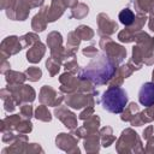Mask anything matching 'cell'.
<instances>
[{
    "label": "cell",
    "mask_w": 154,
    "mask_h": 154,
    "mask_svg": "<svg viewBox=\"0 0 154 154\" xmlns=\"http://www.w3.org/2000/svg\"><path fill=\"white\" fill-rule=\"evenodd\" d=\"M45 52H46V47L45 45L41 42V41H37L35 45H32L28 53H26V59L28 61L35 64V63H38L41 60V58L45 55Z\"/></svg>",
    "instance_id": "cell-19"
},
{
    "label": "cell",
    "mask_w": 154,
    "mask_h": 154,
    "mask_svg": "<svg viewBox=\"0 0 154 154\" xmlns=\"http://www.w3.org/2000/svg\"><path fill=\"white\" fill-rule=\"evenodd\" d=\"M40 102L46 105V106H59L63 100H64V96L58 94L57 90H54L52 87L49 85H43L40 90Z\"/></svg>",
    "instance_id": "cell-11"
},
{
    "label": "cell",
    "mask_w": 154,
    "mask_h": 154,
    "mask_svg": "<svg viewBox=\"0 0 154 154\" xmlns=\"http://www.w3.org/2000/svg\"><path fill=\"white\" fill-rule=\"evenodd\" d=\"M147 16L146 14H142V13H137L136 18H135V22L130 25V26H126V29L119 31L118 34V40L120 42H125V43H129V42H134L136 40V35L141 31V28L144 25L146 20H147Z\"/></svg>",
    "instance_id": "cell-7"
},
{
    "label": "cell",
    "mask_w": 154,
    "mask_h": 154,
    "mask_svg": "<svg viewBox=\"0 0 154 154\" xmlns=\"http://www.w3.org/2000/svg\"><path fill=\"white\" fill-rule=\"evenodd\" d=\"M136 46L132 48L131 63L140 70L143 64L152 65L154 63V38L147 32L140 31L136 35Z\"/></svg>",
    "instance_id": "cell-2"
},
{
    "label": "cell",
    "mask_w": 154,
    "mask_h": 154,
    "mask_svg": "<svg viewBox=\"0 0 154 154\" xmlns=\"http://www.w3.org/2000/svg\"><path fill=\"white\" fill-rule=\"evenodd\" d=\"M11 2H12V0H1V7L2 8H8Z\"/></svg>",
    "instance_id": "cell-49"
},
{
    "label": "cell",
    "mask_w": 154,
    "mask_h": 154,
    "mask_svg": "<svg viewBox=\"0 0 154 154\" xmlns=\"http://www.w3.org/2000/svg\"><path fill=\"white\" fill-rule=\"evenodd\" d=\"M153 2H154V0H135L134 6H135V10L137 13L146 14L147 12H149Z\"/></svg>",
    "instance_id": "cell-29"
},
{
    "label": "cell",
    "mask_w": 154,
    "mask_h": 154,
    "mask_svg": "<svg viewBox=\"0 0 154 154\" xmlns=\"http://www.w3.org/2000/svg\"><path fill=\"white\" fill-rule=\"evenodd\" d=\"M99 144H100V138H99L97 134L90 135V136L85 137V140H84V148L89 153H96V152H99V148H100Z\"/></svg>",
    "instance_id": "cell-24"
},
{
    "label": "cell",
    "mask_w": 154,
    "mask_h": 154,
    "mask_svg": "<svg viewBox=\"0 0 154 154\" xmlns=\"http://www.w3.org/2000/svg\"><path fill=\"white\" fill-rule=\"evenodd\" d=\"M10 91L12 93L13 99L17 102V106L23 103H29L35 100V90L26 84H18V85H7Z\"/></svg>",
    "instance_id": "cell-8"
},
{
    "label": "cell",
    "mask_w": 154,
    "mask_h": 154,
    "mask_svg": "<svg viewBox=\"0 0 154 154\" xmlns=\"http://www.w3.org/2000/svg\"><path fill=\"white\" fill-rule=\"evenodd\" d=\"M26 79L25 73L22 72H17V71H11L8 70L6 72V82L8 83V85H18V84H23V82Z\"/></svg>",
    "instance_id": "cell-23"
},
{
    "label": "cell",
    "mask_w": 154,
    "mask_h": 154,
    "mask_svg": "<svg viewBox=\"0 0 154 154\" xmlns=\"http://www.w3.org/2000/svg\"><path fill=\"white\" fill-rule=\"evenodd\" d=\"M19 134H28V132H30L31 130H32V124L30 123V120L29 119H24V120H20V123L18 124V126H17V129H16Z\"/></svg>",
    "instance_id": "cell-37"
},
{
    "label": "cell",
    "mask_w": 154,
    "mask_h": 154,
    "mask_svg": "<svg viewBox=\"0 0 154 154\" xmlns=\"http://www.w3.org/2000/svg\"><path fill=\"white\" fill-rule=\"evenodd\" d=\"M144 112H146V114L148 116V118L150 119V122H152V120H154V105H152V106L147 107V109H146Z\"/></svg>",
    "instance_id": "cell-44"
},
{
    "label": "cell",
    "mask_w": 154,
    "mask_h": 154,
    "mask_svg": "<svg viewBox=\"0 0 154 154\" xmlns=\"http://www.w3.org/2000/svg\"><path fill=\"white\" fill-rule=\"evenodd\" d=\"M135 70H138V69H137V67L135 66V64H132L131 61H129V63H126L125 65L118 67L117 71H116V73H114V76L112 77V79L108 82L109 85H120V84L123 83V81H124L125 78L130 77Z\"/></svg>",
    "instance_id": "cell-16"
},
{
    "label": "cell",
    "mask_w": 154,
    "mask_h": 154,
    "mask_svg": "<svg viewBox=\"0 0 154 154\" xmlns=\"http://www.w3.org/2000/svg\"><path fill=\"white\" fill-rule=\"evenodd\" d=\"M143 147L138 135L132 129H125L118 142H117V152L118 153H129V152H143Z\"/></svg>",
    "instance_id": "cell-4"
},
{
    "label": "cell",
    "mask_w": 154,
    "mask_h": 154,
    "mask_svg": "<svg viewBox=\"0 0 154 154\" xmlns=\"http://www.w3.org/2000/svg\"><path fill=\"white\" fill-rule=\"evenodd\" d=\"M89 10H88V6L85 4H77L72 11H71V16L70 18H76V19H82L84 18L87 14H88Z\"/></svg>",
    "instance_id": "cell-28"
},
{
    "label": "cell",
    "mask_w": 154,
    "mask_h": 154,
    "mask_svg": "<svg viewBox=\"0 0 154 154\" xmlns=\"http://www.w3.org/2000/svg\"><path fill=\"white\" fill-rule=\"evenodd\" d=\"M152 135H153V126H152V125H149L147 129H144V130H143V138H144V140H148Z\"/></svg>",
    "instance_id": "cell-43"
},
{
    "label": "cell",
    "mask_w": 154,
    "mask_h": 154,
    "mask_svg": "<svg viewBox=\"0 0 154 154\" xmlns=\"http://www.w3.org/2000/svg\"><path fill=\"white\" fill-rule=\"evenodd\" d=\"M47 10H48V6H43L41 8V11L32 18V22H31V28L34 29V31L36 32H41L46 29V25H47Z\"/></svg>",
    "instance_id": "cell-21"
},
{
    "label": "cell",
    "mask_w": 154,
    "mask_h": 154,
    "mask_svg": "<svg viewBox=\"0 0 154 154\" xmlns=\"http://www.w3.org/2000/svg\"><path fill=\"white\" fill-rule=\"evenodd\" d=\"M118 30V24L112 20L106 13L97 16V34L101 36H109Z\"/></svg>",
    "instance_id": "cell-13"
},
{
    "label": "cell",
    "mask_w": 154,
    "mask_h": 154,
    "mask_svg": "<svg viewBox=\"0 0 154 154\" xmlns=\"http://www.w3.org/2000/svg\"><path fill=\"white\" fill-rule=\"evenodd\" d=\"M64 66H65V70H66V71H69V72L76 73V72L78 71V64H77V61H76V59H75V58H72V59H70V60L65 61Z\"/></svg>",
    "instance_id": "cell-38"
},
{
    "label": "cell",
    "mask_w": 154,
    "mask_h": 154,
    "mask_svg": "<svg viewBox=\"0 0 154 154\" xmlns=\"http://www.w3.org/2000/svg\"><path fill=\"white\" fill-rule=\"evenodd\" d=\"M97 90L93 93H83V91H76L72 94H67L65 97V102L67 106L72 108H83L88 106H94L95 102H97V99L95 100V96H97Z\"/></svg>",
    "instance_id": "cell-5"
},
{
    "label": "cell",
    "mask_w": 154,
    "mask_h": 154,
    "mask_svg": "<svg viewBox=\"0 0 154 154\" xmlns=\"http://www.w3.org/2000/svg\"><path fill=\"white\" fill-rule=\"evenodd\" d=\"M144 150H146V152H148V153H153V152H154V136H153V135L148 138L147 148H146Z\"/></svg>",
    "instance_id": "cell-42"
},
{
    "label": "cell",
    "mask_w": 154,
    "mask_h": 154,
    "mask_svg": "<svg viewBox=\"0 0 154 154\" xmlns=\"http://www.w3.org/2000/svg\"><path fill=\"white\" fill-rule=\"evenodd\" d=\"M100 138H101V144L103 147H108L113 143V141L116 140V137L112 134V128L109 126H105L100 130Z\"/></svg>",
    "instance_id": "cell-25"
},
{
    "label": "cell",
    "mask_w": 154,
    "mask_h": 154,
    "mask_svg": "<svg viewBox=\"0 0 154 154\" xmlns=\"http://www.w3.org/2000/svg\"><path fill=\"white\" fill-rule=\"evenodd\" d=\"M148 26L152 31H154V14H152L149 17V22H148Z\"/></svg>",
    "instance_id": "cell-48"
},
{
    "label": "cell",
    "mask_w": 154,
    "mask_h": 154,
    "mask_svg": "<svg viewBox=\"0 0 154 154\" xmlns=\"http://www.w3.org/2000/svg\"><path fill=\"white\" fill-rule=\"evenodd\" d=\"M76 34L78 35V37L81 38V40H91L93 38V36H94V31L89 28V26H87V25H79L78 28H76Z\"/></svg>",
    "instance_id": "cell-31"
},
{
    "label": "cell",
    "mask_w": 154,
    "mask_h": 154,
    "mask_svg": "<svg viewBox=\"0 0 154 154\" xmlns=\"http://www.w3.org/2000/svg\"><path fill=\"white\" fill-rule=\"evenodd\" d=\"M99 126H100V118L97 116H91L90 118L85 119L84 124L82 128H78L76 131H75V135L79 138V137H88L90 135H94V134H97V130H99Z\"/></svg>",
    "instance_id": "cell-14"
},
{
    "label": "cell",
    "mask_w": 154,
    "mask_h": 154,
    "mask_svg": "<svg viewBox=\"0 0 154 154\" xmlns=\"http://www.w3.org/2000/svg\"><path fill=\"white\" fill-rule=\"evenodd\" d=\"M23 48L20 38L17 36H8L1 43V54L2 58H8L12 54L18 53Z\"/></svg>",
    "instance_id": "cell-15"
},
{
    "label": "cell",
    "mask_w": 154,
    "mask_h": 154,
    "mask_svg": "<svg viewBox=\"0 0 154 154\" xmlns=\"http://www.w3.org/2000/svg\"><path fill=\"white\" fill-rule=\"evenodd\" d=\"M152 79H153V82H154V70H153V73H152Z\"/></svg>",
    "instance_id": "cell-51"
},
{
    "label": "cell",
    "mask_w": 154,
    "mask_h": 154,
    "mask_svg": "<svg viewBox=\"0 0 154 154\" xmlns=\"http://www.w3.org/2000/svg\"><path fill=\"white\" fill-rule=\"evenodd\" d=\"M60 64H61V61H59V60H57V59H54V58H52V57H49V58L47 59V61H46V67H47V70H48L51 77H54V76L58 73V71H59V69H60Z\"/></svg>",
    "instance_id": "cell-32"
},
{
    "label": "cell",
    "mask_w": 154,
    "mask_h": 154,
    "mask_svg": "<svg viewBox=\"0 0 154 154\" xmlns=\"http://www.w3.org/2000/svg\"><path fill=\"white\" fill-rule=\"evenodd\" d=\"M65 7L66 6L64 5L63 0H53L52 1V5L47 10V22L51 23V22L57 20L64 13Z\"/></svg>",
    "instance_id": "cell-20"
},
{
    "label": "cell",
    "mask_w": 154,
    "mask_h": 154,
    "mask_svg": "<svg viewBox=\"0 0 154 154\" xmlns=\"http://www.w3.org/2000/svg\"><path fill=\"white\" fill-rule=\"evenodd\" d=\"M93 114H94V106H88V107H85V109H84L83 112H81V114H79V119L85 120V119L90 118Z\"/></svg>",
    "instance_id": "cell-40"
},
{
    "label": "cell",
    "mask_w": 154,
    "mask_h": 154,
    "mask_svg": "<svg viewBox=\"0 0 154 154\" xmlns=\"http://www.w3.org/2000/svg\"><path fill=\"white\" fill-rule=\"evenodd\" d=\"M100 47L102 48V51L111 58L113 59L117 64H120L125 57H126V49L120 46L117 45L112 38H109L108 36H102L100 40Z\"/></svg>",
    "instance_id": "cell-6"
},
{
    "label": "cell",
    "mask_w": 154,
    "mask_h": 154,
    "mask_svg": "<svg viewBox=\"0 0 154 154\" xmlns=\"http://www.w3.org/2000/svg\"><path fill=\"white\" fill-rule=\"evenodd\" d=\"M20 116H23L26 119H30L32 117V107L29 103L20 105Z\"/></svg>",
    "instance_id": "cell-39"
},
{
    "label": "cell",
    "mask_w": 154,
    "mask_h": 154,
    "mask_svg": "<svg viewBox=\"0 0 154 154\" xmlns=\"http://www.w3.org/2000/svg\"><path fill=\"white\" fill-rule=\"evenodd\" d=\"M35 117H36L38 120H42V122H51V119H52V116H51V113H49L47 106L43 105V103L36 108V111H35Z\"/></svg>",
    "instance_id": "cell-30"
},
{
    "label": "cell",
    "mask_w": 154,
    "mask_h": 154,
    "mask_svg": "<svg viewBox=\"0 0 154 154\" xmlns=\"http://www.w3.org/2000/svg\"><path fill=\"white\" fill-rule=\"evenodd\" d=\"M52 1H53V0H52Z\"/></svg>",
    "instance_id": "cell-52"
},
{
    "label": "cell",
    "mask_w": 154,
    "mask_h": 154,
    "mask_svg": "<svg viewBox=\"0 0 154 154\" xmlns=\"http://www.w3.org/2000/svg\"><path fill=\"white\" fill-rule=\"evenodd\" d=\"M54 114H55V117L58 119H60L63 122V124L67 129H70V130L77 129V118H76V114L72 113L71 111H69L66 107L60 106V107L55 108Z\"/></svg>",
    "instance_id": "cell-17"
},
{
    "label": "cell",
    "mask_w": 154,
    "mask_h": 154,
    "mask_svg": "<svg viewBox=\"0 0 154 154\" xmlns=\"http://www.w3.org/2000/svg\"><path fill=\"white\" fill-rule=\"evenodd\" d=\"M130 123H131V125H134V126H141V125H143V124H146V123H150V119L148 118V116H147L146 112L143 111V112H137V113L130 119Z\"/></svg>",
    "instance_id": "cell-33"
},
{
    "label": "cell",
    "mask_w": 154,
    "mask_h": 154,
    "mask_svg": "<svg viewBox=\"0 0 154 154\" xmlns=\"http://www.w3.org/2000/svg\"><path fill=\"white\" fill-rule=\"evenodd\" d=\"M83 54L87 55L88 58H95L97 55V49L94 46H89V47H85L83 49Z\"/></svg>",
    "instance_id": "cell-41"
},
{
    "label": "cell",
    "mask_w": 154,
    "mask_h": 154,
    "mask_svg": "<svg viewBox=\"0 0 154 154\" xmlns=\"http://www.w3.org/2000/svg\"><path fill=\"white\" fill-rule=\"evenodd\" d=\"M117 69L118 64L106 53H102L95 57L85 67L81 69L78 77L87 79L95 85H103L112 79Z\"/></svg>",
    "instance_id": "cell-1"
},
{
    "label": "cell",
    "mask_w": 154,
    "mask_h": 154,
    "mask_svg": "<svg viewBox=\"0 0 154 154\" xmlns=\"http://www.w3.org/2000/svg\"><path fill=\"white\" fill-rule=\"evenodd\" d=\"M118 18H119V20H120L122 24H124L125 26H130V25L135 22L136 16H135V13H134L130 8L126 7V8H123V10L119 12Z\"/></svg>",
    "instance_id": "cell-26"
},
{
    "label": "cell",
    "mask_w": 154,
    "mask_h": 154,
    "mask_svg": "<svg viewBox=\"0 0 154 154\" xmlns=\"http://www.w3.org/2000/svg\"><path fill=\"white\" fill-rule=\"evenodd\" d=\"M1 72L2 73H6V70L8 71L10 70V64L6 61V58H2V65H1Z\"/></svg>",
    "instance_id": "cell-46"
},
{
    "label": "cell",
    "mask_w": 154,
    "mask_h": 154,
    "mask_svg": "<svg viewBox=\"0 0 154 154\" xmlns=\"http://www.w3.org/2000/svg\"><path fill=\"white\" fill-rule=\"evenodd\" d=\"M29 4L31 6V8L32 7H38L43 4V0H29Z\"/></svg>",
    "instance_id": "cell-47"
},
{
    "label": "cell",
    "mask_w": 154,
    "mask_h": 154,
    "mask_svg": "<svg viewBox=\"0 0 154 154\" xmlns=\"http://www.w3.org/2000/svg\"><path fill=\"white\" fill-rule=\"evenodd\" d=\"M24 73L26 76V79H29L31 82H37L42 76V71L38 67H35V66L29 67Z\"/></svg>",
    "instance_id": "cell-36"
},
{
    "label": "cell",
    "mask_w": 154,
    "mask_h": 154,
    "mask_svg": "<svg viewBox=\"0 0 154 154\" xmlns=\"http://www.w3.org/2000/svg\"><path fill=\"white\" fill-rule=\"evenodd\" d=\"M30 8L29 0H12L10 7L6 10V14L12 20H25Z\"/></svg>",
    "instance_id": "cell-9"
},
{
    "label": "cell",
    "mask_w": 154,
    "mask_h": 154,
    "mask_svg": "<svg viewBox=\"0 0 154 154\" xmlns=\"http://www.w3.org/2000/svg\"><path fill=\"white\" fill-rule=\"evenodd\" d=\"M102 108L111 113H122L128 103V94L119 85H109L102 94Z\"/></svg>",
    "instance_id": "cell-3"
},
{
    "label": "cell",
    "mask_w": 154,
    "mask_h": 154,
    "mask_svg": "<svg viewBox=\"0 0 154 154\" xmlns=\"http://www.w3.org/2000/svg\"><path fill=\"white\" fill-rule=\"evenodd\" d=\"M138 100L142 106L149 107L154 105V82L144 83L138 91Z\"/></svg>",
    "instance_id": "cell-18"
},
{
    "label": "cell",
    "mask_w": 154,
    "mask_h": 154,
    "mask_svg": "<svg viewBox=\"0 0 154 154\" xmlns=\"http://www.w3.org/2000/svg\"><path fill=\"white\" fill-rule=\"evenodd\" d=\"M79 41H81V38L78 37V35L76 34V31L75 30L71 31L69 34V36H67V47L66 48L76 52L77 51V47L79 46Z\"/></svg>",
    "instance_id": "cell-35"
},
{
    "label": "cell",
    "mask_w": 154,
    "mask_h": 154,
    "mask_svg": "<svg viewBox=\"0 0 154 154\" xmlns=\"http://www.w3.org/2000/svg\"><path fill=\"white\" fill-rule=\"evenodd\" d=\"M20 116L19 114H13V116H8L6 117L2 122H1V131H7V130H16L18 124L20 123Z\"/></svg>",
    "instance_id": "cell-22"
},
{
    "label": "cell",
    "mask_w": 154,
    "mask_h": 154,
    "mask_svg": "<svg viewBox=\"0 0 154 154\" xmlns=\"http://www.w3.org/2000/svg\"><path fill=\"white\" fill-rule=\"evenodd\" d=\"M19 38H20V42H22V46H23V47H31V46L35 45L37 41H40V40H38V36H37L36 34H34V32L25 34V35H23V36L19 37Z\"/></svg>",
    "instance_id": "cell-34"
},
{
    "label": "cell",
    "mask_w": 154,
    "mask_h": 154,
    "mask_svg": "<svg viewBox=\"0 0 154 154\" xmlns=\"http://www.w3.org/2000/svg\"><path fill=\"white\" fill-rule=\"evenodd\" d=\"M149 13H150V16H152V14H154V2H153L152 7H150V10H149Z\"/></svg>",
    "instance_id": "cell-50"
},
{
    "label": "cell",
    "mask_w": 154,
    "mask_h": 154,
    "mask_svg": "<svg viewBox=\"0 0 154 154\" xmlns=\"http://www.w3.org/2000/svg\"><path fill=\"white\" fill-rule=\"evenodd\" d=\"M137 112H140V108H138L137 103L131 102V103H130L129 106H126V107L124 108V111L122 112L120 119H122L123 122H130V119H131Z\"/></svg>",
    "instance_id": "cell-27"
},
{
    "label": "cell",
    "mask_w": 154,
    "mask_h": 154,
    "mask_svg": "<svg viewBox=\"0 0 154 154\" xmlns=\"http://www.w3.org/2000/svg\"><path fill=\"white\" fill-rule=\"evenodd\" d=\"M77 142H78V137L75 134H59L57 136L55 143L57 147H59L60 149L67 152V153H78L79 149L77 147Z\"/></svg>",
    "instance_id": "cell-12"
},
{
    "label": "cell",
    "mask_w": 154,
    "mask_h": 154,
    "mask_svg": "<svg viewBox=\"0 0 154 154\" xmlns=\"http://www.w3.org/2000/svg\"><path fill=\"white\" fill-rule=\"evenodd\" d=\"M63 2H64V5H65L66 7H71V8H73V7L78 4L77 0H63Z\"/></svg>",
    "instance_id": "cell-45"
},
{
    "label": "cell",
    "mask_w": 154,
    "mask_h": 154,
    "mask_svg": "<svg viewBox=\"0 0 154 154\" xmlns=\"http://www.w3.org/2000/svg\"><path fill=\"white\" fill-rule=\"evenodd\" d=\"M47 43H48V48L51 51V57L63 63L65 48L63 47V37H61L60 32L52 31L47 36Z\"/></svg>",
    "instance_id": "cell-10"
}]
</instances>
